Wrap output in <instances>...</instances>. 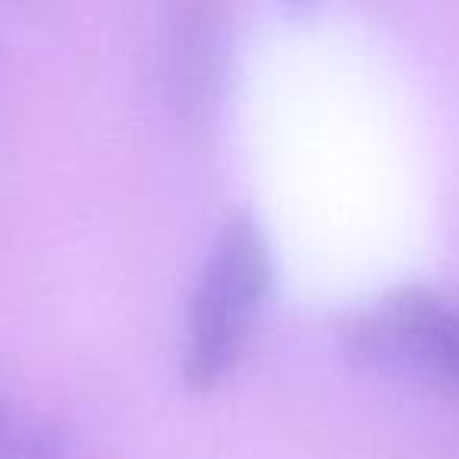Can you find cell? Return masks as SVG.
Here are the masks:
<instances>
[{
    "label": "cell",
    "instance_id": "obj_1",
    "mask_svg": "<svg viewBox=\"0 0 459 459\" xmlns=\"http://www.w3.org/2000/svg\"><path fill=\"white\" fill-rule=\"evenodd\" d=\"M274 287L268 233L239 211L223 221L189 296L183 375L192 387H214L243 359Z\"/></svg>",
    "mask_w": 459,
    "mask_h": 459
},
{
    "label": "cell",
    "instance_id": "obj_2",
    "mask_svg": "<svg viewBox=\"0 0 459 459\" xmlns=\"http://www.w3.org/2000/svg\"><path fill=\"white\" fill-rule=\"evenodd\" d=\"M356 356L459 387V299L428 287L381 296L350 327Z\"/></svg>",
    "mask_w": 459,
    "mask_h": 459
},
{
    "label": "cell",
    "instance_id": "obj_3",
    "mask_svg": "<svg viewBox=\"0 0 459 459\" xmlns=\"http://www.w3.org/2000/svg\"><path fill=\"white\" fill-rule=\"evenodd\" d=\"M223 70V32L211 13L183 16L170 39V82L186 104H204Z\"/></svg>",
    "mask_w": 459,
    "mask_h": 459
},
{
    "label": "cell",
    "instance_id": "obj_4",
    "mask_svg": "<svg viewBox=\"0 0 459 459\" xmlns=\"http://www.w3.org/2000/svg\"><path fill=\"white\" fill-rule=\"evenodd\" d=\"M13 459H70V453L57 434H35L32 440L16 446Z\"/></svg>",
    "mask_w": 459,
    "mask_h": 459
}]
</instances>
